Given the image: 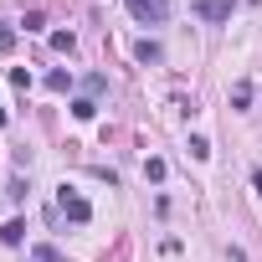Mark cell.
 Listing matches in <instances>:
<instances>
[{"mask_svg":"<svg viewBox=\"0 0 262 262\" xmlns=\"http://www.w3.org/2000/svg\"><path fill=\"white\" fill-rule=\"evenodd\" d=\"M123 6L139 26H165L170 21V0H123Z\"/></svg>","mask_w":262,"mask_h":262,"instance_id":"6da1fadb","label":"cell"},{"mask_svg":"<svg viewBox=\"0 0 262 262\" xmlns=\"http://www.w3.org/2000/svg\"><path fill=\"white\" fill-rule=\"evenodd\" d=\"M57 211H67L72 221H88V216H93V211H88V201H82L77 190H67V185H62V195H57Z\"/></svg>","mask_w":262,"mask_h":262,"instance_id":"7a4b0ae2","label":"cell"},{"mask_svg":"<svg viewBox=\"0 0 262 262\" xmlns=\"http://www.w3.org/2000/svg\"><path fill=\"white\" fill-rule=\"evenodd\" d=\"M201 21H231V0H195Z\"/></svg>","mask_w":262,"mask_h":262,"instance_id":"3957f363","label":"cell"},{"mask_svg":"<svg viewBox=\"0 0 262 262\" xmlns=\"http://www.w3.org/2000/svg\"><path fill=\"white\" fill-rule=\"evenodd\" d=\"M21 236H26V226H21V221H11L6 231H0V242H6V247H21Z\"/></svg>","mask_w":262,"mask_h":262,"instance_id":"277c9868","label":"cell"},{"mask_svg":"<svg viewBox=\"0 0 262 262\" xmlns=\"http://www.w3.org/2000/svg\"><path fill=\"white\" fill-rule=\"evenodd\" d=\"M231 103H236V108H247V103H252V82H236V93H231Z\"/></svg>","mask_w":262,"mask_h":262,"instance_id":"5b68a950","label":"cell"},{"mask_svg":"<svg viewBox=\"0 0 262 262\" xmlns=\"http://www.w3.org/2000/svg\"><path fill=\"white\" fill-rule=\"evenodd\" d=\"M190 155H195V160H206V155H211V139H206V134H195V139H190Z\"/></svg>","mask_w":262,"mask_h":262,"instance_id":"8992f818","label":"cell"},{"mask_svg":"<svg viewBox=\"0 0 262 262\" xmlns=\"http://www.w3.org/2000/svg\"><path fill=\"white\" fill-rule=\"evenodd\" d=\"M139 62H160V47L155 41H139Z\"/></svg>","mask_w":262,"mask_h":262,"instance_id":"52a82bcc","label":"cell"},{"mask_svg":"<svg viewBox=\"0 0 262 262\" xmlns=\"http://www.w3.org/2000/svg\"><path fill=\"white\" fill-rule=\"evenodd\" d=\"M252 185H257V195H262V170H252Z\"/></svg>","mask_w":262,"mask_h":262,"instance_id":"ba28073f","label":"cell"}]
</instances>
